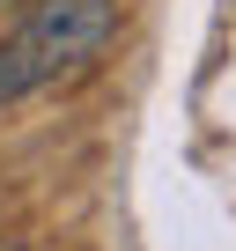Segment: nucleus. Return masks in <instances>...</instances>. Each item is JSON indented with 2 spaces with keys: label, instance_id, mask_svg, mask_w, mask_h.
<instances>
[{
  "label": "nucleus",
  "instance_id": "f257e3e1",
  "mask_svg": "<svg viewBox=\"0 0 236 251\" xmlns=\"http://www.w3.org/2000/svg\"><path fill=\"white\" fill-rule=\"evenodd\" d=\"M111 30H118V0H37V8L0 37V103L81 74L111 45Z\"/></svg>",
  "mask_w": 236,
  "mask_h": 251
}]
</instances>
